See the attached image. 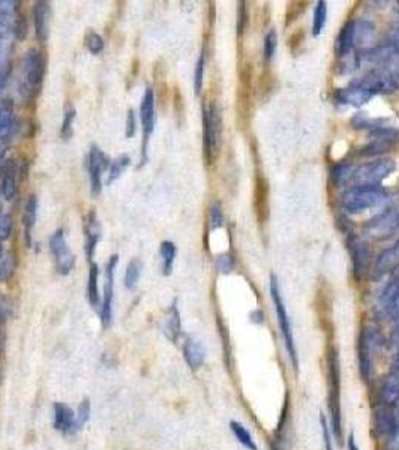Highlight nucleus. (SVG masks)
I'll return each instance as SVG.
<instances>
[{
  "instance_id": "nucleus-1",
  "label": "nucleus",
  "mask_w": 399,
  "mask_h": 450,
  "mask_svg": "<svg viewBox=\"0 0 399 450\" xmlns=\"http://www.w3.org/2000/svg\"><path fill=\"white\" fill-rule=\"evenodd\" d=\"M327 380H329V413L330 425L338 441L342 440V414H341V372H339V358L334 348L327 353Z\"/></svg>"
},
{
  "instance_id": "nucleus-2",
  "label": "nucleus",
  "mask_w": 399,
  "mask_h": 450,
  "mask_svg": "<svg viewBox=\"0 0 399 450\" xmlns=\"http://www.w3.org/2000/svg\"><path fill=\"white\" fill-rule=\"evenodd\" d=\"M45 75V59L38 48L28 50L23 61V74L20 83V95L24 99L35 98L44 81Z\"/></svg>"
},
{
  "instance_id": "nucleus-3",
  "label": "nucleus",
  "mask_w": 399,
  "mask_h": 450,
  "mask_svg": "<svg viewBox=\"0 0 399 450\" xmlns=\"http://www.w3.org/2000/svg\"><path fill=\"white\" fill-rule=\"evenodd\" d=\"M386 198V191L381 186L354 185L347 190L341 197V207L350 215H359L362 212L378 206Z\"/></svg>"
},
{
  "instance_id": "nucleus-4",
  "label": "nucleus",
  "mask_w": 399,
  "mask_h": 450,
  "mask_svg": "<svg viewBox=\"0 0 399 450\" xmlns=\"http://www.w3.org/2000/svg\"><path fill=\"white\" fill-rule=\"evenodd\" d=\"M270 296H272V300H274V305H275L278 325H279V329H281V334H283V338H284L288 358H290L293 368L297 369V368H299V358H297V350H296V344H294L291 323H290V318H288L285 303H284L283 296H281V288H279V283H278V279H276L275 275L270 276Z\"/></svg>"
},
{
  "instance_id": "nucleus-5",
  "label": "nucleus",
  "mask_w": 399,
  "mask_h": 450,
  "mask_svg": "<svg viewBox=\"0 0 399 450\" xmlns=\"http://www.w3.org/2000/svg\"><path fill=\"white\" fill-rule=\"evenodd\" d=\"M203 141H205L206 161L212 164L218 155L221 141V119L215 104L203 108Z\"/></svg>"
},
{
  "instance_id": "nucleus-6",
  "label": "nucleus",
  "mask_w": 399,
  "mask_h": 450,
  "mask_svg": "<svg viewBox=\"0 0 399 450\" xmlns=\"http://www.w3.org/2000/svg\"><path fill=\"white\" fill-rule=\"evenodd\" d=\"M393 170H395L393 159L380 158L372 161V163L356 167L351 182H354L356 185H365V186H380V183L383 182L386 177H389L393 173Z\"/></svg>"
},
{
  "instance_id": "nucleus-7",
  "label": "nucleus",
  "mask_w": 399,
  "mask_h": 450,
  "mask_svg": "<svg viewBox=\"0 0 399 450\" xmlns=\"http://www.w3.org/2000/svg\"><path fill=\"white\" fill-rule=\"evenodd\" d=\"M399 232V210L390 209L369 219L363 227V233L371 239L383 241Z\"/></svg>"
},
{
  "instance_id": "nucleus-8",
  "label": "nucleus",
  "mask_w": 399,
  "mask_h": 450,
  "mask_svg": "<svg viewBox=\"0 0 399 450\" xmlns=\"http://www.w3.org/2000/svg\"><path fill=\"white\" fill-rule=\"evenodd\" d=\"M50 251H52L57 274L70 275L75 267V256L66 243L63 230H57L50 237Z\"/></svg>"
},
{
  "instance_id": "nucleus-9",
  "label": "nucleus",
  "mask_w": 399,
  "mask_h": 450,
  "mask_svg": "<svg viewBox=\"0 0 399 450\" xmlns=\"http://www.w3.org/2000/svg\"><path fill=\"white\" fill-rule=\"evenodd\" d=\"M380 344V336L372 329H365L360 335L359 342V369L360 377L365 383H369L372 378V353Z\"/></svg>"
},
{
  "instance_id": "nucleus-10",
  "label": "nucleus",
  "mask_w": 399,
  "mask_h": 450,
  "mask_svg": "<svg viewBox=\"0 0 399 450\" xmlns=\"http://www.w3.org/2000/svg\"><path fill=\"white\" fill-rule=\"evenodd\" d=\"M110 167L108 156L98 146L90 147L89 152V179H90V194L92 197H98L103 190V173Z\"/></svg>"
},
{
  "instance_id": "nucleus-11",
  "label": "nucleus",
  "mask_w": 399,
  "mask_h": 450,
  "mask_svg": "<svg viewBox=\"0 0 399 450\" xmlns=\"http://www.w3.org/2000/svg\"><path fill=\"white\" fill-rule=\"evenodd\" d=\"M119 263V256H112L105 266V285H104V299L103 308H101V320L104 327L110 326L113 317V296H114V274Z\"/></svg>"
},
{
  "instance_id": "nucleus-12",
  "label": "nucleus",
  "mask_w": 399,
  "mask_h": 450,
  "mask_svg": "<svg viewBox=\"0 0 399 450\" xmlns=\"http://www.w3.org/2000/svg\"><path fill=\"white\" fill-rule=\"evenodd\" d=\"M398 141H399V130L386 128V126L374 130L371 134V143L367 147L362 149V155L372 156V155L383 154V152L392 149Z\"/></svg>"
},
{
  "instance_id": "nucleus-13",
  "label": "nucleus",
  "mask_w": 399,
  "mask_h": 450,
  "mask_svg": "<svg viewBox=\"0 0 399 450\" xmlns=\"http://www.w3.org/2000/svg\"><path fill=\"white\" fill-rule=\"evenodd\" d=\"M140 121L143 126V134H144V144H143V154L144 159L146 161V149H147V143L150 134L155 130V95L154 90L150 88L146 89V93L143 95L141 99V105H140Z\"/></svg>"
},
{
  "instance_id": "nucleus-14",
  "label": "nucleus",
  "mask_w": 399,
  "mask_h": 450,
  "mask_svg": "<svg viewBox=\"0 0 399 450\" xmlns=\"http://www.w3.org/2000/svg\"><path fill=\"white\" fill-rule=\"evenodd\" d=\"M33 24H35L37 39L44 44L50 38V28H52V5L48 2H37L33 5Z\"/></svg>"
},
{
  "instance_id": "nucleus-15",
  "label": "nucleus",
  "mask_w": 399,
  "mask_h": 450,
  "mask_svg": "<svg viewBox=\"0 0 399 450\" xmlns=\"http://www.w3.org/2000/svg\"><path fill=\"white\" fill-rule=\"evenodd\" d=\"M399 427V419L396 409L389 407H380L374 414V429L376 434L381 438H387Z\"/></svg>"
},
{
  "instance_id": "nucleus-16",
  "label": "nucleus",
  "mask_w": 399,
  "mask_h": 450,
  "mask_svg": "<svg viewBox=\"0 0 399 450\" xmlns=\"http://www.w3.org/2000/svg\"><path fill=\"white\" fill-rule=\"evenodd\" d=\"M398 266H399V241L392 246V248L385 249L380 254L372 269V278L374 279L383 278L385 275L390 274V272H395Z\"/></svg>"
},
{
  "instance_id": "nucleus-17",
  "label": "nucleus",
  "mask_w": 399,
  "mask_h": 450,
  "mask_svg": "<svg viewBox=\"0 0 399 450\" xmlns=\"http://www.w3.org/2000/svg\"><path fill=\"white\" fill-rule=\"evenodd\" d=\"M374 95L358 84L351 83L350 86L345 88V89H338L335 92V99L338 103L341 104H347V105H353V107H360L365 105L368 103V101L372 98Z\"/></svg>"
},
{
  "instance_id": "nucleus-18",
  "label": "nucleus",
  "mask_w": 399,
  "mask_h": 450,
  "mask_svg": "<svg viewBox=\"0 0 399 450\" xmlns=\"http://www.w3.org/2000/svg\"><path fill=\"white\" fill-rule=\"evenodd\" d=\"M350 251H351V261H353L354 276H356V279H360L369 269V261H371L369 248H368L367 243L354 239L350 243Z\"/></svg>"
},
{
  "instance_id": "nucleus-19",
  "label": "nucleus",
  "mask_w": 399,
  "mask_h": 450,
  "mask_svg": "<svg viewBox=\"0 0 399 450\" xmlns=\"http://www.w3.org/2000/svg\"><path fill=\"white\" fill-rule=\"evenodd\" d=\"M54 428L62 434H74L77 431V418L71 407L63 402L54 404Z\"/></svg>"
},
{
  "instance_id": "nucleus-20",
  "label": "nucleus",
  "mask_w": 399,
  "mask_h": 450,
  "mask_svg": "<svg viewBox=\"0 0 399 450\" xmlns=\"http://www.w3.org/2000/svg\"><path fill=\"white\" fill-rule=\"evenodd\" d=\"M101 224L98 221V216L95 212H90L86 216V223H84V236H86V254L88 258L92 261L93 256H95L96 245L101 239Z\"/></svg>"
},
{
  "instance_id": "nucleus-21",
  "label": "nucleus",
  "mask_w": 399,
  "mask_h": 450,
  "mask_svg": "<svg viewBox=\"0 0 399 450\" xmlns=\"http://www.w3.org/2000/svg\"><path fill=\"white\" fill-rule=\"evenodd\" d=\"M161 330H163L164 336L168 341L176 342L182 334V325H181V312L177 308L176 302L168 308L165 317L163 320V325H161Z\"/></svg>"
},
{
  "instance_id": "nucleus-22",
  "label": "nucleus",
  "mask_w": 399,
  "mask_h": 450,
  "mask_svg": "<svg viewBox=\"0 0 399 450\" xmlns=\"http://www.w3.org/2000/svg\"><path fill=\"white\" fill-rule=\"evenodd\" d=\"M378 399L381 407H389V409L399 407V378L393 376L386 377L380 386Z\"/></svg>"
},
{
  "instance_id": "nucleus-23",
  "label": "nucleus",
  "mask_w": 399,
  "mask_h": 450,
  "mask_svg": "<svg viewBox=\"0 0 399 450\" xmlns=\"http://www.w3.org/2000/svg\"><path fill=\"white\" fill-rule=\"evenodd\" d=\"M183 358L191 369L201 368V365L205 363L206 359L205 347L198 341H195V339H188V341L183 344Z\"/></svg>"
},
{
  "instance_id": "nucleus-24",
  "label": "nucleus",
  "mask_w": 399,
  "mask_h": 450,
  "mask_svg": "<svg viewBox=\"0 0 399 450\" xmlns=\"http://www.w3.org/2000/svg\"><path fill=\"white\" fill-rule=\"evenodd\" d=\"M356 47V29H354V21H348L345 26L341 29L336 39V53L345 57L351 54V52Z\"/></svg>"
},
{
  "instance_id": "nucleus-25",
  "label": "nucleus",
  "mask_w": 399,
  "mask_h": 450,
  "mask_svg": "<svg viewBox=\"0 0 399 450\" xmlns=\"http://www.w3.org/2000/svg\"><path fill=\"white\" fill-rule=\"evenodd\" d=\"M37 214H38V198L35 195H30L24 206L23 214V225H24V236H26L28 246H32V230L37 224Z\"/></svg>"
},
{
  "instance_id": "nucleus-26",
  "label": "nucleus",
  "mask_w": 399,
  "mask_h": 450,
  "mask_svg": "<svg viewBox=\"0 0 399 450\" xmlns=\"http://www.w3.org/2000/svg\"><path fill=\"white\" fill-rule=\"evenodd\" d=\"M267 197H269V185L263 177H258L257 191H256V207H257V216L261 224H265V221L269 216Z\"/></svg>"
},
{
  "instance_id": "nucleus-27",
  "label": "nucleus",
  "mask_w": 399,
  "mask_h": 450,
  "mask_svg": "<svg viewBox=\"0 0 399 450\" xmlns=\"http://www.w3.org/2000/svg\"><path fill=\"white\" fill-rule=\"evenodd\" d=\"M98 279H99V270L98 265L92 263L90 270H89V279H88V299L93 308L99 307L101 297H99V287H98Z\"/></svg>"
},
{
  "instance_id": "nucleus-28",
  "label": "nucleus",
  "mask_w": 399,
  "mask_h": 450,
  "mask_svg": "<svg viewBox=\"0 0 399 450\" xmlns=\"http://www.w3.org/2000/svg\"><path fill=\"white\" fill-rule=\"evenodd\" d=\"M176 245L170 241H165L161 243V258H163V274L165 276L172 275L173 272V266H174V258H176Z\"/></svg>"
},
{
  "instance_id": "nucleus-29",
  "label": "nucleus",
  "mask_w": 399,
  "mask_h": 450,
  "mask_svg": "<svg viewBox=\"0 0 399 450\" xmlns=\"http://www.w3.org/2000/svg\"><path fill=\"white\" fill-rule=\"evenodd\" d=\"M141 272H143V263L139 258H132L128 263V266H126V272H125V287L128 288V290H135V288H137Z\"/></svg>"
},
{
  "instance_id": "nucleus-30",
  "label": "nucleus",
  "mask_w": 399,
  "mask_h": 450,
  "mask_svg": "<svg viewBox=\"0 0 399 450\" xmlns=\"http://www.w3.org/2000/svg\"><path fill=\"white\" fill-rule=\"evenodd\" d=\"M2 194L3 197L11 201L17 195V177H15V168L12 165H8L3 170L2 176Z\"/></svg>"
},
{
  "instance_id": "nucleus-31",
  "label": "nucleus",
  "mask_w": 399,
  "mask_h": 450,
  "mask_svg": "<svg viewBox=\"0 0 399 450\" xmlns=\"http://www.w3.org/2000/svg\"><path fill=\"white\" fill-rule=\"evenodd\" d=\"M230 429L232 432L234 434V437L237 438V441H239V443L246 447L248 450H258L257 447V443L256 441H254L252 436H251V432L246 429L242 423L239 422H230Z\"/></svg>"
},
{
  "instance_id": "nucleus-32",
  "label": "nucleus",
  "mask_w": 399,
  "mask_h": 450,
  "mask_svg": "<svg viewBox=\"0 0 399 450\" xmlns=\"http://www.w3.org/2000/svg\"><path fill=\"white\" fill-rule=\"evenodd\" d=\"M356 172V165L353 164H339L332 170V181L336 186L345 185L351 182L353 174Z\"/></svg>"
},
{
  "instance_id": "nucleus-33",
  "label": "nucleus",
  "mask_w": 399,
  "mask_h": 450,
  "mask_svg": "<svg viewBox=\"0 0 399 450\" xmlns=\"http://www.w3.org/2000/svg\"><path fill=\"white\" fill-rule=\"evenodd\" d=\"M130 164H131V158L128 155H122L117 159H114L112 165H110V174L107 179V185H112L114 181H117L119 177L125 173V170L130 167Z\"/></svg>"
},
{
  "instance_id": "nucleus-34",
  "label": "nucleus",
  "mask_w": 399,
  "mask_h": 450,
  "mask_svg": "<svg viewBox=\"0 0 399 450\" xmlns=\"http://www.w3.org/2000/svg\"><path fill=\"white\" fill-rule=\"evenodd\" d=\"M327 20V6L325 2L317 3L316 10H314V20H312V35L318 37L321 30L325 29V24Z\"/></svg>"
},
{
  "instance_id": "nucleus-35",
  "label": "nucleus",
  "mask_w": 399,
  "mask_h": 450,
  "mask_svg": "<svg viewBox=\"0 0 399 450\" xmlns=\"http://www.w3.org/2000/svg\"><path fill=\"white\" fill-rule=\"evenodd\" d=\"M75 117H77V112H75L74 105L68 104L65 108V114H63V122H62V128H61V137L63 140H70L74 134V122Z\"/></svg>"
},
{
  "instance_id": "nucleus-36",
  "label": "nucleus",
  "mask_w": 399,
  "mask_h": 450,
  "mask_svg": "<svg viewBox=\"0 0 399 450\" xmlns=\"http://www.w3.org/2000/svg\"><path fill=\"white\" fill-rule=\"evenodd\" d=\"M381 70H383L389 75L390 80H392L395 90L399 89V53H395L387 62L381 65Z\"/></svg>"
},
{
  "instance_id": "nucleus-37",
  "label": "nucleus",
  "mask_w": 399,
  "mask_h": 450,
  "mask_svg": "<svg viewBox=\"0 0 399 450\" xmlns=\"http://www.w3.org/2000/svg\"><path fill=\"white\" fill-rule=\"evenodd\" d=\"M205 70H206V57L205 53H201L197 63H195V72H194V89L197 95L203 89V81H205Z\"/></svg>"
},
{
  "instance_id": "nucleus-38",
  "label": "nucleus",
  "mask_w": 399,
  "mask_h": 450,
  "mask_svg": "<svg viewBox=\"0 0 399 450\" xmlns=\"http://www.w3.org/2000/svg\"><path fill=\"white\" fill-rule=\"evenodd\" d=\"M84 42L92 54H101L104 52V39L96 32H88Z\"/></svg>"
},
{
  "instance_id": "nucleus-39",
  "label": "nucleus",
  "mask_w": 399,
  "mask_h": 450,
  "mask_svg": "<svg viewBox=\"0 0 399 450\" xmlns=\"http://www.w3.org/2000/svg\"><path fill=\"white\" fill-rule=\"evenodd\" d=\"M276 47H278L276 33H275V30H270L265 38V61L266 62H270L272 59H274Z\"/></svg>"
},
{
  "instance_id": "nucleus-40",
  "label": "nucleus",
  "mask_w": 399,
  "mask_h": 450,
  "mask_svg": "<svg viewBox=\"0 0 399 450\" xmlns=\"http://www.w3.org/2000/svg\"><path fill=\"white\" fill-rule=\"evenodd\" d=\"M223 225H224L223 207H221L219 203H214L210 207V228L212 230H216V228Z\"/></svg>"
},
{
  "instance_id": "nucleus-41",
  "label": "nucleus",
  "mask_w": 399,
  "mask_h": 450,
  "mask_svg": "<svg viewBox=\"0 0 399 450\" xmlns=\"http://www.w3.org/2000/svg\"><path fill=\"white\" fill-rule=\"evenodd\" d=\"M15 258L11 256H5L0 260V281H6L14 274Z\"/></svg>"
},
{
  "instance_id": "nucleus-42",
  "label": "nucleus",
  "mask_w": 399,
  "mask_h": 450,
  "mask_svg": "<svg viewBox=\"0 0 399 450\" xmlns=\"http://www.w3.org/2000/svg\"><path fill=\"white\" fill-rule=\"evenodd\" d=\"M216 269L221 274H230L234 269V258L230 254H221L216 257Z\"/></svg>"
},
{
  "instance_id": "nucleus-43",
  "label": "nucleus",
  "mask_w": 399,
  "mask_h": 450,
  "mask_svg": "<svg viewBox=\"0 0 399 450\" xmlns=\"http://www.w3.org/2000/svg\"><path fill=\"white\" fill-rule=\"evenodd\" d=\"M75 418H77V428H81L86 425V422L90 418V402L89 399H84V401L80 404L79 407V411L75 414Z\"/></svg>"
},
{
  "instance_id": "nucleus-44",
  "label": "nucleus",
  "mask_w": 399,
  "mask_h": 450,
  "mask_svg": "<svg viewBox=\"0 0 399 450\" xmlns=\"http://www.w3.org/2000/svg\"><path fill=\"white\" fill-rule=\"evenodd\" d=\"M12 232V219L8 215L0 216V242L6 241Z\"/></svg>"
},
{
  "instance_id": "nucleus-45",
  "label": "nucleus",
  "mask_w": 399,
  "mask_h": 450,
  "mask_svg": "<svg viewBox=\"0 0 399 450\" xmlns=\"http://www.w3.org/2000/svg\"><path fill=\"white\" fill-rule=\"evenodd\" d=\"M320 423H321L323 440H325V449H326V450H334V446H332V438H330V432H329L327 420H326V416H325V414H321V416H320Z\"/></svg>"
},
{
  "instance_id": "nucleus-46",
  "label": "nucleus",
  "mask_w": 399,
  "mask_h": 450,
  "mask_svg": "<svg viewBox=\"0 0 399 450\" xmlns=\"http://www.w3.org/2000/svg\"><path fill=\"white\" fill-rule=\"evenodd\" d=\"M135 125H137V121H135V113L132 110L128 112V116H126V126H125V135L126 139L134 137L135 134Z\"/></svg>"
},
{
  "instance_id": "nucleus-47",
  "label": "nucleus",
  "mask_w": 399,
  "mask_h": 450,
  "mask_svg": "<svg viewBox=\"0 0 399 450\" xmlns=\"http://www.w3.org/2000/svg\"><path fill=\"white\" fill-rule=\"evenodd\" d=\"M387 312L392 320L399 323V293L393 297L392 302L387 305Z\"/></svg>"
},
{
  "instance_id": "nucleus-48",
  "label": "nucleus",
  "mask_w": 399,
  "mask_h": 450,
  "mask_svg": "<svg viewBox=\"0 0 399 450\" xmlns=\"http://www.w3.org/2000/svg\"><path fill=\"white\" fill-rule=\"evenodd\" d=\"M386 440V450H399V427Z\"/></svg>"
},
{
  "instance_id": "nucleus-49",
  "label": "nucleus",
  "mask_w": 399,
  "mask_h": 450,
  "mask_svg": "<svg viewBox=\"0 0 399 450\" xmlns=\"http://www.w3.org/2000/svg\"><path fill=\"white\" fill-rule=\"evenodd\" d=\"M390 45L395 47L398 50V52H399V23L393 28V32H392V44H390Z\"/></svg>"
},
{
  "instance_id": "nucleus-50",
  "label": "nucleus",
  "mask_w": 399,
  "mask_h": 450,
  "mask_svg": "<svg viewBox=\"0 0 399 450\" xmlns=\"http://www.w3.org/2000/svg\"><path fill=\"white\" fill-rule=\"evenodd\" d=\"M392 376L399 378V358L392 363Z\"/></svg>"
},
{
  "instance_id": "nucleus-51",
  "label": "nucleus",
  "mask_w": 399,
  "mask_h": 450,
  "mask_svg": "<svg viewBox=\"0 0 399 450\" xmlns=\"http://www.w3.org/2000/svg\"><path fill=\"white\" fill-rule=\"evenodd\" d=\"M348 450H359L358 444H356L354 436H350V440H348Z\"/></svg>"
},
{
  "instance_id": "nucleus-52",
  "label": "nucleus",
  "mask_w": 399,
  "mask_h": 450,
  "mask_svg": "<svg viewBox=\"0 0 399 450\" xmlns=\"http://www.w3.org/2000/svg\"><path fill=\"white\" fill-rule=\"evenodd\" d=\"M392 283H395V284H399V266L395 269V272H393V281Z\"/></svg>"
},
{
  "instance_id": "nucleus-53",
  "label": "nucleus",
  "mask_w": 399,
  "mask_h": 450,
  "mask_svg": "<svg viewBox=\"0 0 399 450\" xmlns=\"http://www.w3.org/2000/svg\"><path fill=\"white\" fill-rule=\"evenodd\" d=\"M5 257V254H3V246H2V242H0V260H2Z\"/></svg>"
},
{
  "instance_id": "nucleus-54",
  "label": "nucleus",
  "mask_w": 399,
  "mask_h": 450,
  "mask_svg": "<svg viewBox=\"0 0 399 450\" xmlns=\"http://www.w3.org/2000/svg\"><path fill=\"white\" fill-rule=\"evenodd\" d=\"M0 52H2V35H0ZM5 62V61H0V63Z\"/></svg>"
},
{
  "instance_id": "nucleus-55",
  "label": "nucleus",
  "mask_w": 399,
  "mask_h": 450,
  "mask_svg": "<svg viewBox=\"0 0 399 450\" xmlns=\"http://www.w3.org/2000/svg\"><path fill=\"white\" fill-rule=\"evenodd\" d=\"M0 210H2V205H0ZM0 216H2V215H0Z\"/></svg>"
},
{
  "instance_id": "nucleus-56",
  "label": "nucleus",
  "mask_w": 399,
  "mask_h": 450,
  "mask_svg": "<svg viewBox=\"0 0 399 450\" xmlns=\"http://www.w3.org/2000/svg\"><path fill=\"white\" fill-rule=\"evenodd\" d=\"M0 144H2V141H0Z\"/></svg>"
}]
</instances>
